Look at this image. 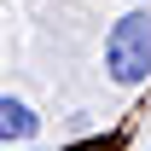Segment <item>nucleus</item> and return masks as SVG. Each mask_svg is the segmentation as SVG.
I'll use <instances>...</instances> for the list:
<instances>
[{"mask_svg": "<svg viewBox=\"0 0 151 151\" xmlns=\"http://www.w3.org/2000/svg\"><path fill=\"white\" fill-rule=\"evenodd\" d=\"M35 128H41V116L23 99L0 93V145H23V139H35Z\"/></svg>", "mask_w": 151, "mask_h": 151, "instance_id": "2", "label": "nucleus"}, {"mask_svg": "<svg viewBox=\"0 0 151 151\" xmlns=\"http://www.w3.org/2000/svg\"><path fill=\"white\" fill-rule=\"evenodd\" d=\"M105 70L122 87H139L151 76V6H134V12H122L111 23V35H105Z\"/></svg>", "mask_w": 151, "mask_h": 151, "instance_id": "1", "label": "nucleus"}]
</instances>
